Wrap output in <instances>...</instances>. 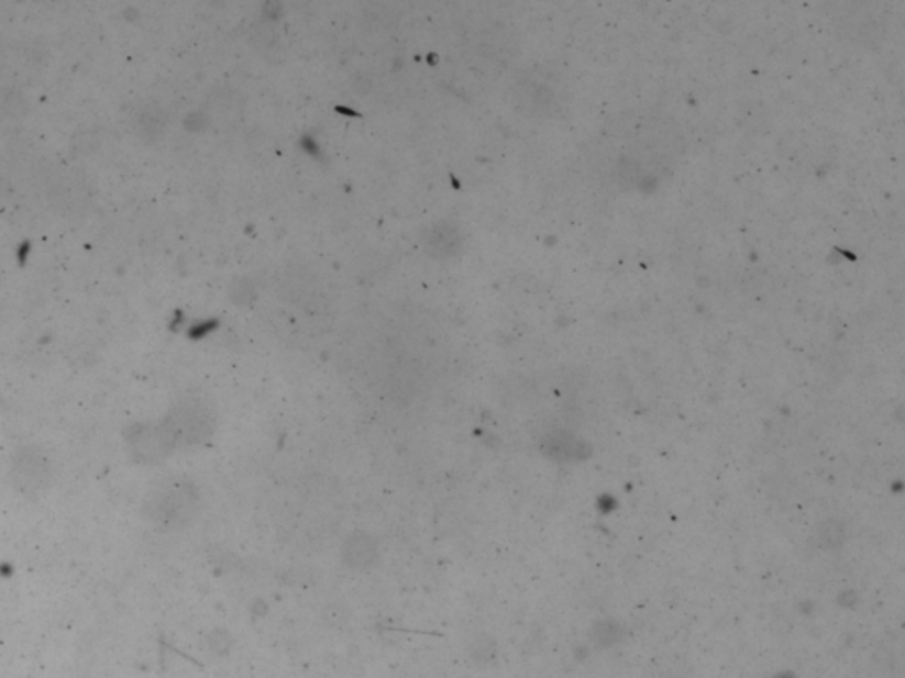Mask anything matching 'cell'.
I'll list each match as a JSON object with an SVG mask.
<instances>
[{
    "mask_svg": "<svg viewBox=\"0 0 905 678\" xmlns=\"http://www.w3.org/2000/svg\"><path fill=\"white\" fill-rule=\"evenodd\" d=\"M150 511L154 520L162 521V523H174L186 511L185 494L176 490L163 491L154 497L153 502L150 503Z\"/></svg>",
    "mask_w": 905,
    "mask_h": 678,
    "instance_id": "3",
    "label": "cell"
},
{
    "mask_svg": "<svg viewBox=\"0 0 905 678\" xmlns=\"http://www.w3.org/2000/svg\"><path fill=\"white\" fill-rule=\"evenodd\" d=\"M13 485L23 494L41 493L46 490V486L52 481V467L45 454L34 447H25L14 454L13 467H11Z\"/></svg>",
    "mask_w": 905,
    "mask_h": 678,
    "instance_id": "1",
    "label": "cell"
},
{
    "mask_svg": "<svg viewBox=\"0 0 905 678\" xmlns=\"http://www.w3.org/2000/svg\"><path fill=\"white\" fill-rule=\"evenodd\" d=\"M170 433L165 430H153V427H139L136 432L128 436V445L133 456L139 462L151 463L162 458L163 454L170 449Z\"/></svg>",
    "mask_w": 905,
    "mask_h": 678,
    "instance_id": "2",
    "label": "cell"
}]
</instances>
